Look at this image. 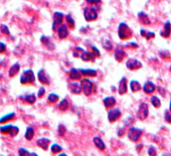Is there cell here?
Listing matches in <instances>:
<instances>
[{
  "instance_id": "34",
  "label": "cell",
  "mask_w": 171,
  "mask_h": 156,
  "mask_svg": "<svg viewBox=\"0 0 171 156\" xmlns=\"http://www.w3.org/2000/svg\"><path fill=\"white\" fill-rule=\"evenodd\" d=\"M50 150H52V153L56 154V153H58V152H60V151H62V146L58 145V144H56V143H54V144H52V145L50 146Z\"/></svg>"
},
{
  "instance_id": "8",
  "label": "cell",
  "mask_w": 171,
  "mask_h": 156,
  "mask_svg": "<svg viewBox=\"0 0 171 156\" xmlns=\"http://www.w3.org/2000/svg\"><path fill=\"white\" fill-rule=\"evenodd\" d=\"M126 67L131 71H137L142 68V63L137 60V58H130L126 62Z\"/></svg>"
},
{
  "instance_id": "21",
  "label": "cell",
  "mask_w": 171,
  "mask_h": 156,
  "mask_svg": "<svg viewBox=\"0 0 171 156\" xmlns=\"http://www.w3.org/2000/svg\"><path fill=\"white\" fill-rule=\"evenodd\" d=\"M130 89H131V91H132L133 93H136V92H139V91L142 89V87H141L140 83H139L138 81L132 80L130 82Z\"/></svg>"
},
{
  "instance_id": "9",
  "label": "cell",
  "mask_w": 171,
  "mask_h": 156,
  "mask_svg": "<svg viewBox=\"0 0 171 156\" xmlns=\"http://www.w3.org/2000/svg\"><path fill=\"white\" fill-rule=\"evenodd\" d=\"M121 117V111L118 108H115V109H112L108 112V120L110 122H115L116 120H118Z\"/></svg>"
},
{
  "instance_id": "25",
  "label": "cell",
  "mask_w": 171,
  "mask_h": 156,
  "mask_svg": "<svg viewBox=\"0 0 171 156\" xmlns=\"http://www.w3.org/2000/svg\"><path fill=\"white\" fill-rule=\"evenodd\" d=\"M19 70H20V66H19V64H17V63L13 65V66H11L10 69H9V72H8L9 77H11V78L14 77L15 75L19 72Z\"/></svg>"
},
{
  "instance_id": "20",
  "label": "cell",
  "mask_w": 171,
  "mask_h": 156,
  "mask_svg": "<svg viewBox=\"0 0 171 156\" xmlns=\"http://www.w3.org/2000/svg\"><path fill=\"white\" fill-rule=\"evenodd\" d=\"M80 58H82V61H84V62H89V61H93L94 58H95V56H94L92 52H90V51H84L82 50V52L80 54Z\"/></svg>"
},
{
  "instance_id": "32",
  "label": "cell",
  "mask_w": 171,
  "mask_h": 156,
  "mask_svg": "<svg viewBox=\"0 0 171 156\" xmlns=\"http://www.w3.org/2000/svg\"><path fill=\"white\" fill-rule=\"evenodd\" d=\"M23 100L28 103V104H33V103L35 102V100H36V97H35L34 94H30V95H27L25 98H23Z\"/></svg>"
},
{
  "instance_id": "51",
  "label": "cell",
  "mask_w": 171,
  "mask_h": 156,
  "mask_svg": "<svg viewBox=\"0 0 171 156\" xmlns=\"http://www.w3.org/2000/svg\"><path fill=\"white\" fill-rule=\"evenodd\" d=\"M169 111H171V99H170V104H169Z\"/></svg>"
},
{
  "instance_id": "42",
  "label": "cell",
  "mask_w": 171,
  "mask_h": 156,
  "mask_svg": "<svg viewBox=\"0 0 171 156\" xmlns=\"http://www.w3.org/2000/svg\"><path fill=\"white\" fill-rule=\"evenodd\" d=\"M58 135H60V136H64V133H66V127H64V125H62V124L58 126Z\"/></svg>"
},
{
  "instance_id": "5",
  "label": "cell",
  "mask_w": 171,
  "mask_h": 156,
  "mask_svg": "<svg viewBox=\"0 0 171 156\" xmlns=\"http://www.w3.org/2000/svg\"><path fill=\"white\" fill-rule=\"evenodd\" d=\"M84 16L87 21H93L98 18V12L95 7H86L84 10Z\"/></svg>"
},
{
  "instance_id": "23",
  "label": "cell",
  "mask_w": 171,
  "mask_h": 156,
  "mask_svg": "<svg viewBox=\"0 0 171 156\" xmlns=\"http://www.w3.org/2000/svg\"><path fill=\"white\" fill-rule=\"evenodd\" d=\"M93 141H94V144H95V146L98 148V149L105 150L106 145H105V143H104V141L100 137H98V136H97V137H95L93 139Z\"/></svg>"
},
{
  "instance_id": "50",
  "label": "cell",
  "mask_w": 171,
  "mask_h": 156,
  "mask_svg": "<svg viewBox=\"0 0 171 156\" xmlns=\"http://www.w3.org/2000/svg\"><path fill=\"white\" fill-rule=\"evenodd\" d=\"M130 45L134 47V48H137V47H138V44H137L136 42H130Z\"/></svg>"
},
{
  "instance_id": "6",
  "label": "cell",
  "mask_w": 171,
  "mask_h": 156,
  "mask_svg": "<svg viewBox=\"0 0 171 156\" xmlns=\"http://www.w3.org/2000/svg\"><path fill=\"white\" fill-rule=\"evenodd\" d=\"M0 132L3 134H9L11 137H14L18 134L19 132V128L17 126H13V125H4L0 127Z\"/></svg>"
},
{
  "instance_id": "31",
  "label": "cell",
  "mask_w": 171,
  "mask_h": 156,
  "mask_svg": "<svg viewBox=\"0 0 171 156\" xmlns=\"http://www.w3.org/2000/svg\"><path fill=\"white\" fill-rule=\"evenodd\" d=\"M14 117H15V113H10V114H7V115L3 116L2 118H0V123H4V122L9 121V120H12Z\"/></svg>"
},
{
  "instance_id": "24",
  "label": "cell",
  "mask_w": 171,
  "mask_h": 156,
  "mask_svg": "<svg viewBox=\"0 0 171 156\" xmlns=\"http://www.w3.org/2000/svg\"><path fill=\"white\" fill-rule=\"evenodd\" d=\"M103 103L107 108L113 107L116 104V99L114 97H107V98H105L103 100Z\"/></svg>"
},
{
  "instance_id": "11",
  "label": "cell",
  "mask_w": 171,
  "mask_h": 156,
  "mask_svg": "<svg viewBox=\"0 0 171 156\" xmlns=\"http://www.w3.org/2000/svg\"><path fill=\"white\" fill-rule=\"evenodd\" d=\"M128 91V85H127V79L124 77V78L121 79L119 83V88H118V93L120 95H124L126 94Z\"/></svg>"
},
{
  "instance_id": "18",
  "label": "cell",
  "mask_w": 171,
  "mask_h": 156,
  "mask_svg": "<svg viewBox=\"0 0 171 156\" xmlns=\"http://www.w3.org/2000/svg\"><path fill=\"white\" fill-rule=\"evenodd\" d=\"M68 88H70V92L74 93V94H80V92H82V87H80V84H78V83H70V85H68Z\"/></svg>"
},
{
  "instance_id": "4",
  "label": "cell",
  "mask_w": 171,
  "mask_h": 156,
  "mask_svg": "<svg viewBox=\"0 0 171 156\" xmlns=\"http://www.w3.org/2000/svg\"><path fill=\"white\" fill-rule=\"evenodd\" d=\"M35 81L34 74L31 70H26L22 73L20 76V83L21 84H33Z\"/></svg>"
},
{
  "instance_id": "7",
  "label": "cell",
  "mask_w": 171,
  "mask_h": 156,
  "mask_svg": "<svg viewBox=\"0 0 171 156\" xmlns=\"http://www.w3.org/2000/svg\"><path fill=\"white\" fill-rule=\"evenodd\" d=\"M80 87H82V92L84 93L86 96H90L93 91V83L89 79H82L80 82Z\"/></svg>"
},
{
  "instance_id": "30",
  "label": "cell",
  "mask_w": 171,
  "mask_h": 156,
  "mask_svg": "<svg viewBox=\"0 0 171 156\" xmlns=\"http://www.w3.org/2000/svg\"><path fill=\"white\" fill-rule=\"evenodd\" d=\"M25 138H26L27 140H31L33 138V136H34V130H33V128L31 127H28L26 129V131H25Z\"/></svg>"
},
{
  "instance_id": "3",
  "label": "cell",
  "mask_w": 171,
  "mask_h": 156,
  "mask_svg": "<svg viewBox=\"0 0 171 156\" xmlns=\"http://www.w3.org/2000/svg\"><path fill=\"white\" fill-rule=\"evenodd\" d=\"M149 115V107H148V104L146 102H142L139 105L138 108V111H137V117H138L139 120L143 121L145 120Z\"/></svg>"
},
{
  "instance_id": "45",
  "label": "cell",
  "mask_w": 171,
  "mask_h": 156,
  "mask_svg": "<svg viewBox=\"0 0 171 156\" xmlns=\"http://www.w3.org/2000/svg\"><path fill=\"white\" fill-rule=\"evenodd\" d=\"M5 50H6V45H5V43H3V42L0 41V54L4 52Z\"/></svg>"
},
{
  "instance_id": "35",
  "label": "cell",
  "mask_w": 171,
  "mask_h": 156,
  "mask_svg": "<svg viewBox=\"0 0 171 156\" xmlns=\"http://www.w3.org/2000/svg\"><path fill=\"white\" fill-rule=\"evenodd\" d=\"M41 42H44V44L48 46V48H50V44L52 45V47H54V43L52 42V40H50V38H48V37H46V36H42L41 37Z\"/></svg>"
},
{
  "instance_id": "33",
  "label": "cell",
  "mask_w": 171,
  "mask_h": 156,
  "mask_svg": "<svg viewBox=\"0 0 171 156\" xmlns=\"http://www.w3.org/2000/svg\"><path fill=\"white\" fill-rule=\"evenodd\" d=\"M58 94H54V93H52V94L48 95V101L50 103H56L58 102Z\"/></svg>"
},
{
  "instance_id": "41",
  "label": "cell",
  "mask_w": 171,
  "mask_h": 156,
  "mask_svg": "<svg viewBox=\"0 0 171 156\" xmlns=\"http://www.w3.org/2000/svg\"><path fill=\"white\" fill-rule=\"evenodd\" d=\"M0 30H1L2 33H4V34H10V31H9L8 27H7L5 24L0 25Z\"/></svg>"
},
{
  "instance_id": "43",
  "label": "cell",
  "mask_w": 171,
  "mask_h": 156,
  "mask_svg": "<svg viewBox=\"0 0 171 156\" xmlns=\"http://www.w3.org/2000/svg\"><path fill=\"white\" fill-rule=\"evenodd\" d=\"M148 154L149 155H156V148L154 146H150L148 149Z\"/></svg>"
},
{
  "instance_id": "49",
  "label": "cell",
  "mask_w": 171,
  "mask_h": 156,
  "mask_svg": "<svg viewBox=\"0 0 171 156\" xmlns=\"http://www.w3.org/2000/svg\"><path fill=\"white\" fill-rule=\"evenodd\" d=\"M118 135H119L120 137H122V136L124 135V129H120L119 131H118Z\"/></svg>"
},
{
  "instance_id": "13",
  "label": "cell",
  "mask_w": 171,
  "mask_h": 156,
  "mask_svg": "<svg viewBox=\"0 0 171 156\" xmlns=\"http://www.w3.org/2000/svg\"><path fill=\"white\" fill-rule=\"evenodd\" d=\"M64 20V14L62 12H54V25H52V28L56 29V25H60L62 23Z\"/></svg>"
},
{
  "instance_id": "44",
  "label": "cell",
  "mask_w": 171,
  "mask_h": 156,
  "mask_svg": "<svg viewBox=\"0 0 171 156\" xmlns=\"http://www.w3.org/2000/svg\"><path fill=\"white\" fill-rule=\"evenodd\" d=\"M44 93H46V89L41 87V88L38 90V93H37V96H38L39 98H41V97H42V96L44 95Z\"/></svg>"
},
{
  "instance_id": "46",
  "label": "cell",
  "mask_w": 171,
  "mask_h": 156,
  "mask_svg": "<svg viewBox=\"0 0 171 156\" xmlns=\"http://www.w3.org/2000/svg\"><path fill=\"white\" fill-rule=\"evenodd\" d=\"M92 50H93V52H92V54H93L94 56H100V51L98 50L95 46H92Z\"/></svg>"
},
{
  "instance_id": "37",
  "label": "cell",
  "mask_w": 171,
  "mask_h": 156,
  "mask_svg": "<svg viewBox=\"0 0 171 156\" xmlns=\"http://www.w3.org/2000/svg\"><path fill=\"white\" fill-rule=\"evenodd\" d=\"M164 120L167 122V123L171 124V111L165 110L164 111Z\"/></svg>"
},
{
  "instance_id": "39",
  "label": "cell",
  "mask_w": 171,
  "mask_h": 156,
  "mask_svg": "<svg viewBox=\"0 0 171 156\" xmlns=\"http://www.w3.org/2000/svg\"><path fill=\"white\" fill-rule=\"evenodd\" d=\"M18 154L19 155H36L35 153H29V151H27L26 149H24V148H20V149L18 150Z\"/></svg>"
},
{
  "instance_id": "12",
  "label": "cell",
  "mask_w": 171,
  "mask_h": 156,
  "mask_svg": "<svg viewBox=\"0 0 171 156\" xmlns=\"http://www.w3.org/2000/svg\"><path fill=\"white\" fill-rule=\"evenodd\" d=\"M170 34H171V23L170 21H166L164 24V28L160 31V35L165 37V38H167V37L170 36Z\"/></svg>"
},
{
  "instance_id": "1",
  "label": "cell",
  "mask_w": 171,
  "mask_h": 156,
  "mask_svg": "<svg viewBox=\"0 0 171 156\" xmlns=\"http://www.w3.org/2000/svg\"><path fill=\"white\" fill-rule=\"evenodd\" d=\"M133 32L132 29L128 26L125 22H121L118 26V35L121 39L123 40H126V39H129L131 36H132Z\"/></svg>"
},
{
  "instance_id": "17",
  "label": "cell",
  "mask_w": 171,
  "mask_h": 156,
  "mask_svg": "<svg viewBox=\"0 0 171 156\" xmlns=\"http://www.w3.org/2000/svg\"><path fill=\"white\" fill-rule=\"evenodd\" d=\"M37 145L40 148H42L44 150H48V146H50V139L44 138V137L39 138V139L37 140Z\"/></svg>"
},
{
  "instance_id": "47",
  "label": "cell",
  "mask_w": 171,
  "mask_h": 156,
  "mask_svg": "<svg viewBox=\"0 0 171 156\" xmlns=\"http://www.w3.org/2000/svg\"><path fill=\"white\" fill-rule=\"evenodd\" d=\"M158 92L160 93V95L162 97H165L166 96V92H165L164 88H162V87H158Z\"/></svg>"
},
{
  "instance_id": "15",
  "label": "cell",
  "mask_w": 171,
  "mask_h": 156,
  "mask_svg": "<svg viewBox=\"0 0 171 156\" xmlns=\"http://www.w3.org/2000/svg\"><path fill=\"white\" fill-rule=\"evenodd\" d=\"M37 77H38V80L41 84H44V85H48L50 84V78L48 77V75L46 74L44 70H40L37 74Z\"/></svg>"
},
{
  "instance_id": "36",
  "label": "cell",
  "mask_w": 171,
  "mask_h": 156,
  "mask_svg": "<svg viewBox=\"0 0 171 156\" xmlns=\"http://www.w3.org/2000/svg\"><path fill=\"white\" fill-rule=\"evenodd\" d=\"M103 46L105 47L106 49H108V50H111L112 47H113V45H112V42L109 40V39H104L103 40Z\"/></svg>"
},
{
  "instance_id": "52",
  "label": "cell",
  "mask_w": 171,
  "mask_h": 156,
  "mask_svg": "<svg viewBox=\"0 0 171 156\" xmlns=\"http://www.w3.org/2000/svg\"><path fill=\"white\" fill-rule=\"evenodd\" d=\"M170 71H171V67H170Z\"/></svg>"
},
{
  "instance_id": "14",
  "label": "cell",
  "mask_w": 171,
  "mask_h": 156,
  "mask_svg": "<svg viewBox=\"0 0 171 156\" xmlns=\"http://www.w3.org/2000/svg\"><path fill=\"white\" fill-rule=\"evenodd\" d=\"M58 35L60 39L66 38V37L68 35V26H66V24H62L58 28Z\"/></svg>"
},
{
  "instance_id": "27",
  "label": "cell",
  "mask_w": 171,
  "mask_h": 156,
  "mask_svg": "<svg viewBox=\"0 0 171 156\" xmlns=\"http://www.w3.org/2000/svg\"><path fill=\"white\" fill-rule=\"evenodd\" d=\"M151 104L154 108H160L161 107V101L157 96H152L150 99Z\"/></svg>"
},
{
  "instance_id": "29",
  "label": "cell",
  "mask_w": 171,
  "mask_h": 156,
  "mask_svg": "<svg viewBox=\"0 0 171 156\" xmlns=\"http://www.w3.org/2000/svg\"><path fill=\"white\" fill-rule=\"evenodd\" d=\"M68 101L66 99H62L60 104H58V109L60 111H66V110H68Z\"/></svg>"
},
{
  "instance_id": "40",
  "label": "cell",
  "mask_w": 171,
  "mask_h": 156,
  "mask_svg": "<svg viewBox=\"0 0 171 156\" xmlns=\"http://www.w3.org/2000/svg\"><path fill=\"white\" fill-rule=\"evenodd\" d=\"M66 22L68 23L70 27H74V20L72 18L70 15H66Z\"/></svg>"
},
{
  "instance_id": "10",
  "label": "cell",
  "mask_w": 171,
  "mask_h": 156,
  "mask_svg": "<svg viewBox=\"0 0 171 156\" xmlns=\"http://www.w3.org/2000/svg\"><path fill=\"white\" fill-rule=\"evenodd\" d=\"M142 89L143 91H144V93L150 95V94H153V93L156 91V85L153 82H151V81H147V82H145V84L143 85Z\"/></svg>"
},
{
  "instance_id": "19",
  "label": "cell",
  "mask_w": 171,
  "mask_h": 156,
  "mask_svg": "<svg viewBox=\"0 0 171 156\" xmlns=\"http://www.w3.org/2000/svg\"><path fill=\"white\" fill-rule=\"evenodd\" d=\"M68 76H70V79H72V80H80L82 78V73L78 70H76V69H72L70 71Z\"/></svg>"
},
{
  "instance_id": "26",
  "label": "cell",
  "mask_w": 171,
  "mask_h": 156,
  "mask_svg": "<svg viewBox=\"0 0 171 156\" xmlns=\"http://www.w3.org/2000/svg\"><path fill=\"white\" fill-rule=\"evenodd\" d=\"M80 72L82 75H87V76H91V77L97 76V72H96V70H93V69H82V70H80Z\"/></svg>"
},
{
  "instance_id": "22",
  "label": "cell",
  "mask_w": 171,
  "mask_h": 156,
  "mask_svg": "<svg viewBox=\"0 0 171 156\" xmlns=\"http://www.w3.org/2000/svg\"><path fill=\"white\" fill-rule=\"evenodd\" d=\"M125 56H126V52L122 48H117L115 50L116 61H118V62H122V61L125 58Z\"/></svg>"
},
{
  "instance_id": "2",
  "label": "cell",
  "mask_w": 171,
  "mask_h": 156,
  "mask_svg": "<svg viewBox=\"0 0 171 156\" xmlns=\"http://www.w3.org/2000/svg\"><path fill=\"white\" fill-rule=\"evenodd\" d=\"M143 134V130L137 127H130L128 130V138L133 142H137L141 138Z\"/></svg>"
},
{
  "instance_id": "48",
  "label": "cell",
  "mask_w": 171,
  "mask_h": 156,
  "mask_svg": "<svg viewBox=\"0 0 171 156\" xmlns=\"http://www.w3.org/2000/svg\"><path fill=\"white\" fill-rule=\"evenodd\" d=\"M89 4H98L101 2V0H86Z\"/></svg>"
},
{
  "instance_id": "38",
  "label": "cell",
  "mask_w": 171,
  "mask_h": 156,
  "mask_svg": "<svg viewBox=\"0 0 171 156\" xmlns=\"http://www.w3.org/2000/svg\"><path fill=\"white\" fill-rule=\"evenodd\" d=\"M159 56H160L162 58H164V60H166V58H169V56H170V54H169L168 50H166V49H163V50L159 51Z\"/></svg>"
},
{
  "instance_id": "28",
  "label": "cell",
  "mask_w": 171,
  "mask_h": 156,
  "mask_svg": "<svg viewBox=\"0 0 171 156\" xmlns=\"http://www.w3.org/2000/svg\"><path fill=\"white\" fill-rule=\"evenodd\" d=\"M140 33L142 36L146 37V39H151V38H154L155 37V33L152 32V31H146L145 29H141Z\"/></svg>"
},
{
  "instance_id": "16",
  "label": "cell",
  "mask_w": 171,
  "mask_h": 156,
  "mask_svg": "<svg viewBox=\"0 0 171 156\" xmlns=\"http://www.w3.org/2000/svg\"><path fill=\"white\" fill-rule=\"evenodd\" d=\"M138 19L142 24L149 25L151 23V20H150V18H149V16L145 12H143V11H141V12L138 13Z\"/></svg>"
}]
</instances>
